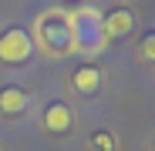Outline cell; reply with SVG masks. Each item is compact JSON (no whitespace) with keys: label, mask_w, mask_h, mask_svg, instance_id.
<instances>
[{"label":"cell","mask_w":155,"mask_h":151,"mask_svg":"<svg viewBox=\"0 0 155 151\" xmlns=\"http://www.w3.org/2000/svg\"><path fill=\"white\" fill-rule=\"evenodd\" d=\"M71 27V44L74 50H88V54H98L105 47V34H101V14L94 7H81L78 14L68 17Z\"/></svg>","instance_id":"obj_1"},{"label":"cell","mask_w":155,"mask_h":151,"mask_svg":"<svg viewBox=\"0 0 155 151\" xmlns=\"http://www.w3.org/2000/svg\"><path fill=\"white\" fill-rule=\"evenodd\" d=\"M34 54V44H31V34L20 30V27H10L0 34V61L4 64H27Z\"/></svg>","instance_id":"obj_2"},{"label":"cell","mask_w":155,"mask_h":151,"mask_svg":"<svg viewBox=\"0 0 155 151\" xmlns=\"http://www.w3.org/2000/svg\"><path fill=\"white\" fill-rule=\"evenodd\" d=\"M41 40L47 50H54V54H71L74 44H71V27H68V17H58L51 14L41 20Z\"/></svg>","instance_id":"obj_3"},{"label":"cell","mask_w":155,"mask_h":151,"mask_svg":"<svg viewBox=\"0 0 155 151\" xmlns=\"http://www.w3.org/2000/svg\"><path fill=\"white\" fill-rule=\"evenodd\" d=\"M132 24H135L132 10H115L108 17H101V34H105V40H118L132 30Z\"/></svg>","instance_id":"obj_4"},{"label":"cell","mask_w":155,"mask_h":151,"mask_svg":"<svg viewBox=\"0 0 155 151\" xmlns=\"http://www.w3.org/2000/svg\"><path fill=\"white\" fill-rule=\"evenodd\" d=\"M71 121H74V114H71L68 104H61V101L47 104V111H44V128H47V131L64 134V131H71Z\"/></svg>","instance_id":"obj_5"},{"label":"cell","mask_w":155,"mask_h":151,"mask_svg":"<svg viewBox=\"0 0 155 151\" xmlns=\"http://www.w3.org/2000/svg\"><path fill=\"white\" fill-rule=\"evenodd\" d=\"M27 104H31V97L20 87H0V111L4 114H20Z\"/></svg>","instance_id":"obj_6"},{"label":"cell","mask_w":155,"mask_h":151,"mask_svg":"<svg viewBox=\"0 0 155 151\" xmlns=\"http://www.w3.org/2000/svg\"><path fill=\"white\" fill-rule=\"evenodd\" d=\"M98 84H101V71H98V67L88 64V67H78V71H74V87L81 91V94H94Z\"/></svg>","instance_id":"obj_7"},{"label":"cell","mask_w":155,"mask_h":151,"mask_svg":"<svg viewBox=\"0 0 155 151\" xmlns=\"http://www.w3.org/2000/svg\"><path fill=\"white\" fill-rule=\"evenodd\" d=\"M142 57H148V61H155V34H148V37L142 40Z\"/></svg>","instance_id":"obj_8"},{"label":"cell","mask_w":155,"mask_h":151,"mask_svg":"<svg viewBox=\"0 0 155 151\" xmlns=\"http://www.w3.org/2000/svg\"><path fill=\"white\" fill-rule=\"evenodd\" d=\"M98 148H115V141H111V138H105V134H98Z\"/></svg>","instance_id":"obj_9"}]
</instances>
